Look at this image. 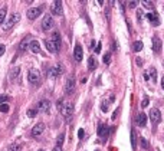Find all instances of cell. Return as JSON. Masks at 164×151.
<instances>
[{
    "mask_svg": "<svg viewBox=\"0 0 164 151\" xmlns=\"http://www.w3.org/2000/svg\"><path fill=\"white\" fill-rule=\"evenodd\" d=\"M75 88H77V82H75V79H74V78H69V79L66 81V84H65V94H66V95L74 94V92H75Z\"/></svg>",
    "mask_w": 164,
    "mask_h": 151,
    "instance_id": "8992f818",
    "label": "cell"
},
{
    "mask_svg": "<svg viewBox=\"0 0 164 151\" xmlns=\"http://www.w3.org/2000/svg\"><path fill=\"white\" fill-rule=\"evenodd\" d=\"M137 17H138L140 20L142 19V13H141V10H138V13H137Z\"/></svg>",
    "mask_w": 164,
    "mask_h": 151,
    "instance_id": "b9f144b4",
    "label": "cell"
},
{
    "mask_svg": "<svg viewBox=\"0 0 164 151\" xmlns=\"http://www.w3.org/2000/svg\"><path fill=\"white\" fill-rule=\"evenodd\" d=\"M29 49L32 51L33 53H39L40 52V45L38 40H32V42L29 43Z\"/></svg>",
    "mask_w": 164,
    "mask_h": 151,
    "instance_id": "ac0fdd59",
    "label": "cell"
},
{
    "mask_svg": "<svg viewBox=\"0 0 164 151\" xmlns=\"http://www.w3.org/2000/svg\"><path fill=\"white\" fill-rule=\"evenodd\" d=\"M0 112H9V105L7 104H1L0 105Z\"/></svg>",
    "mask_w": 164,
    "mask_h": 151,
    "instance_id": "f546056e",
    "label": "cell"
},
{
    "mask_svg": "<svg viewBox=\"0 0 164 151\" xmlns=\"http://www.w3.org/2000/svg\"><path fill=\"white\" fill-rule=\"evenodd\" d=\"M19 75H20V66H14L10 71V74H9V78H10L12 81H14V79L19 78Z\"/></svg>",
    "mask_w": 164,
    "mask_h": 151,
    "instance_id": "e0dca14e",
    "label": "cell"
},
{
    "mask_svg": "<svg viewBox=\"0 0 164 151\" xmlns=\"http://www.w3.org/2000/svg\"><path fill=\"white\" fill-rule=\"evenodd\" d=\"M147 17H148V20L151 22L154 26H158V25H160V19H158V16H157L155 12H148V13H147Z\"/></svg>",
    "mask_w": 164,
    "mask_h": 151,
    "instance_id": "9a60e30c",
    "label": "cell"
},
{
    "mask_svg": "<svg viewBox=\"0 0 164 151\" xmlns=\"http://www.w3.org/2000/svg\"><path fill=\"white\" fill-rule=\"evenodd\" d=\"M20 150H22V147H20L19 142H14V144L9 145V151H20Z\"/></svg>",
    "mask_w": 164,
    "mask_h": 151,
    "instance_id": "4316f807",
    "label": "cell"
},
{
    "mask_svg": "<svg viewBox=\"0 0 164 151\" xmlns=\"http://www.w3.org/2000/svg\"><path fill=\"white\" fill-rule=\"evenodd\" d=\"M55 26V22H53V17L51 14H46L42 20V29L43 30H51L52 27Z\"/></svg>",
    "mask_w": 164,
    "mask_h": 151,
    "instance_id": "277c9868",
    "label": "cell"
},
{
    "mask_svg": "<svg viewBox=\"0 0 164 151\" xmlns=\"http://www.w3.org/2000/svg\"><path fill=\"white\" fill-rule=\"evenodd\" d=\"M137 65H142V61H141V59H137Z\"/></svg>",
    "mask_w": 164,
    "mask_h": 151,
    "instance_id": "ee69618b",
    "label": "cell"
},
{
    "mask_svg": "<svg viewBox=\"0 0 164 151\" xmlns=\"http://www.w3.org/2000/svg\"><path fill=\"white\" fill-rule=\"evenodd\" d=\"M84 135H85V131L81 128L79 131H78V137H79V138H84Z\"/></svg>",
    "mask_w": 164,
    "mask_h": 151,
    "instance_id": "74e56055",
    "label": "cell"
},
{
    "mask_svg": "<svg viewBox=\"0 0 164 151\" xmlns=\"http://www.w3.org/2000/svg\"><path fill=\"white\" fill-rule=\"evenodd\" d=\"M64 137H65V135H64V132L58 135V140H56V144H58V147H62V144H64Z\"/></svg>",
    "mask_w": 164,
    "mask_h": 151,
    "instance_id": "f1b7e54d",
    "label": "cell"
},
{
    "mask_svg": "<svg viewBox=\"0 0 164 151\" xmlns=\"http://www.w3.org/2000/svg\"><path fill=\"white\" fill-rule=\"evenodd\" d=\"M39 81H40V72H39L38 69L32 68V69L29 71V82L35 85V84H39Z\"/></svg>",
    "mask_w": 164,
    "mask_h": 151,
    "instance_id": "5b68a950",
    "label": "cell"
},
{
    "mask_svg": "<svg viewBox=\"0 0 164 151\" xmlns=\"http://www.w3.org/2000/svg\"><path fill=\"white\" fill-rule=\"evenodd\" d=\"M40 151H45V150H40Z\"/></svg>",
    "mask_w": 164,
    "mask_h": 151,
    "instance_id": "bcb514c9",
    "label": "cell"
},
{
    "mask_svg": "<svg viewBox=\"0 0 164 151\" xmlns=\"http://www.w3.org/2000/svg\"><path fill=\"white\" fill-rule=\"evenodd\" d=\"M64 104H65V101H64V99H59V101H58L56 107H58V109H59V111L62 109V107H64Z\"/></svg>",
    "mask_w": 164,
    "mask_h": 151,
    "instance_id": "d6a6232c",
    "label": "cell"
},
{
    "mask_svg": "<svg viewBox=\"0 0 164 151\" xmlns=\"http://www.w3.org/2000/svg\"><path fill=\"white\" fill-rule=\"evenodd\" d=\"M51 12H52V14H55V16H62V14H64L62 1H61V0H55L53 3H52V6H51Z\"/></svg>",
    "mask_w": 164,
    "mask_h": 151,
    "instance_id": "3957f363",
    "label": "cell"
},
{
    "mask_svg": "<svg viewBox=\"0 0 164 151\" xmlns=\"http://www.w3.org/2000/svg\"><path fill=\"white\" fill-rule=\"evenodd\" d=\"M101 109H102L104 112H107V111H108V105H102V107H101Z\"/></svg>",
    "mask_w": 164,
    "mask_h": 151,
    "instance_id": "60d3db41",
    "label": "cell"
},
{
    "mask_svg": "<svg viewBox=\"0 0 164 151\" xmlns=\"http://www.w3.org/2000/svg\"><path fill=\"white\" fill-rule=\"evenodd\" d=\"M161 88H163V89H164V78H163V79H161Z\"/></svg>",
    "mask_w": 164,
    "mask_h": 151,
    "instance_id": "f6af8a7d",
    "label": "cell"
},
{
    "mask_svg": "<svg viewBox=\"0 0 164 151\" xmlns=\"http://www.w3.org/2000/svg\"><path fill=\"white\" fill-rule=\"evenodd\" d=\"M26 49H29V43L22 42V45H20V51H26Z\"/></svg>",
    "mask_w": 164,
    "mask_h": 151,
    "instance_id": "e575fe53",
    "label": "cell"
},
{
    "mask_svg": "<svg viewBox=\"0 0 164 151\" xmlns=\"http://www.w3.org/2000/svg\"><path fill=\"white\" fill-rule=\"evenodd\" d=\"M19 20H20V13H14V14L10 16V17L7 19V22L3 25V30H10L12 27H13Z\"/></svg>",
    "mask_w": 164,
    "mask_h": 151,
    "instance_id": "7a4b0ae2",
    "label": "cell"
},
{
    "mask_svg": "<svg viewBox=\"0 0 164 151\" xmlns=\"http://www.w3.org/2000/svg\"><path fill=\"white\" fill-rule=\"evenodd\" d=\"M61 112H62V115H64L66 122H69L71 118H72V115H74V104L72 102H65L62 109H61Z\"/></svg>",
    "mask_w": 164,
    "mask_h": 151,
    "instance_id": "6da1fadb",
    "label": "cell"
},
{
    "mask_svg": "<svg viewBox=\"0 0 164 151\" xmlns=\"http://www.w3.org/2000/svg\"><path fill=\"white\" fill-rule=\"evenodd\" d=\"M153 51L155 52V53H158L160 51H161V46H163V43H161V40H160V38L158 36H153Z\"/></svg>",
    "mask_w": 164,
    "mask_h": 151,
    "instance_id": "5bb4252c",
    "label": "cell"
},
{
    "mask_svg": "<svg viewBox=\"0 0 164 151\" xmlns=\"http://www.w3.org/2000/svg\"><path fill=\"white\" fill-rule=\"evenodd\" d=\"M45 124L43 122H39V124H36L35 127H33V129H32V135L33 137H39V135H42L43 134V131H45Z\"/></svg>",
    "mask_w": 164,
    "mask_h": 151,
    "instance_id": "7c38bea8",
    "label": "cell"
},
{
    "mask_svg": "<svg viewBox=\"0 0 164 151\" xmlns=\"http://www.w3.org/2000/svg\"><path fill=\"white\" fill-rule=\"evenodd\" d=\"M49 109H51V102L48 101V99H42V101H39V104H38V112H49Z\"/></svg>",
    "mask_w": 164,
    "mask_h": 151,
    "instance_id": "52a82bcc",
    "label": "cell"
},
{
    "mask_svg": "<svg viewBox=\"0 0 164 151\" xmlns=\"http://www.w3.org/2000/svg\"><path fill=\"white\" fill-rule=\"evenodd\" d=\"M148 102H150L148 97H144V99H142V102H141V107L142 108H147V107H148Z\"/></svg>",
    "mask_w": 164,
    "mask_h": 151,
    "instance_id": "4dcf8cb0",
    "label": "cell"
},
{
    "mask_svg": "<svg viewBox=\"0 0 164 151\" xmlns=\"http://www.w3.org/2000/svg\"><path fill=\"white\" fill-rule=\"evenodd\" d=\"M74 58H75L77 62H81L82 58H84V51H82V46H81L79 43L75 45V49H74Z\"/></svg>",
    "mask_w": 164,
    "mask_h": 151,
    "instance_id": "8fae6325",
    "label": "cell"
},
{
    "mask_svg": "<svg viewBox=\"0 0 164 151\" xmlns=\"http://www.w3.org/2000/svg\"><path fill=\"white\" fill-rule=\"evenodd\" d=\"M137 124H138L140 127H145V125H147V115H145L144 112H140V114L137 115Z\"/></svg>",
    "mask_w": 164,
    "mask_h": 151,
    "instance_id": "2e32d148",
    "label": "cell"
},
{
    "mask_svg": "<svg viewBox=\"0 0 164 151\" xmlns=\"http://www.w3.org/2000/svg\"><path fill=\"white\" fill-rule=\"evenodd\" d=\"M150 121H151V124H158L161 121V112L157 108L151 109V112H150Z\"/></svg>",
    "mask_w": 164,
    "mask_h": 151,
    "instance_id": "ba28073f",
    "label": "cell"
},
{
    "mask_svg": "<svg viewBox=\"0 0 164 151\" xmlns=\"http://www.w3.org/2000/svg\"><path fill=\"white\" fill-rule=\"evenodd\" d=\"M140 145H141L142 150H147V148H148V141H147V138L140 137Z\"/></svg>",
    "mask_w": 164,
    "mask_h": 151,
    "instance_id": "484cf974",
    "label": "cell"
},
{
    "mask_svg": "<svg viewBox=\"0 0 164 151\" xmlns=\"http://www.w3.org/2000/svg\"><path fill=\"white\" fill-rule=\"evenodd\" d=\"M53 151H62V148H61V147H58V145H56V147H55V148H53Z\"/></svg>",
    "mask_w": 164,
    "mask_h": 151,
    "instance_id": "7bdbcfd3",
    "label": "cell"
},
{
    "mask_svg": "<svg viewBox=\"0 0 164 151\" xmlns=\"http://www.w3.org/2000/svg\"><path fill=\"white\" fill-rule=\"evenodd\" d=\"M98 135L99 137H104V135H107V125H104V124H101L98 127Z\"/></svg>",
    "mask_w": 164,
    "mask_h": 151,
    "instance_id": "603a6c76",
    "label": "cell"
},
{
    "mask_svg": "<svg viewBox=\"0 0 164 151\" xmlns=\"http://www.w3.org/2000/svg\"><path fill=\"white\" fill-rule=\"evenodd\" d=\"M141 49H142V42H140V40L134 42V45H132V51L134 52H140Z\"/></svg>",
    "mask_w": 164,
    "mask_h": 151,
    "instance_id": "cb8c5ba5",
    "label": "cell"
},
{
    "mask_svg": "<svg viewBox=\"0 0 164 151\" xmlns=\"http://www.w3.org/2000/svg\"><path fill=\"white\" fill-rule=\"evenodd\" d=\"M6 10H7V9H6V6L0 9V23H3L4 17H6Z\"/></svg>",
    "mask_w": 164,
    "mask_h": 151,
    "instance_id": "83f0119b",
    "label": "cell"
},
{
    "mask_svg": "<svg viewBox=\"0 0 164 151\" xmlns=\"http://www.w3.org/2000/svg\"><path fill=\"white\" fill-rule=\"evenodd\" d=\"M137 4H138L137 1H130V3H128V7H130V9H135Z\"/></svg>",
    "mask_w": 164,
    "mask_h": 151,
    "instance_id": "d590c367",
    "label": "cell"
},
{
    "mask_svg": "<svg viewBox=\"0 0 164 151\" xmlns=\"http://www.w3.org/2000/svg\"><path fill=\"white\" fill-rule=\"evenodd\" d=\"M45 46H46V49H48L51 53H56V52H58V49L55 48V45L51 42L49 39H46V40H45Z\"/></svg>",
    "mask_w": 164,
    "mask_h": 151,
    "instance_id": "d6986e66",
    "label": "cell"
},
{
    "mask_svg": "<svg viewBox=\"0 0 164 151\" xmlns=\"http://www.w3.org/2000/svg\"><path fill=\"white\" fill-rule=\"evenodd\" d=\"M40 13H42V7H32V9L27 10V19L35 20L36 17L40 16Z\"/></svg>",
    "mask_w": 164,
    "mask_h": 151,
    "instance_id": "9c48e42d",
    "label": "cell"
},
{
    "mask_svg": "<svg viewBox=\"0 0 164 151\" xmlns=\"http://www.w3.org/2000/svg\"><path fill=\"white\" fill-rule=\"evenodd\" d=\"M64 72V66L61 64H56L55 66H52L51 69H49V72H48V75L49 76H58V75H61Z\"/></svg>",
    "mask_w": 164,
    "mask_h": 151,
    "instance_id": "30bf717a",
    "label": "cell"
},
{
    "mask_svg": "<svg viewBox=\"0 0 164 151\" xmlns=\"http://www.w3.org/2000/svg\"><path fill=\"white\" fill-rule=\"evenodd\" d=\"M131 148L135 150L137 148V135H135V131L131 129Z\"/></svg>",
    "mask_w": 164,
    "mask_h": 151,
    "instance_id": "7402d4cb",
    "label": "cell"
},
{
    "mask_svg": "<svg viewBox=\"0 0 164 151\" xmlns=\"http://www.w3.org/2000/svg\"><path fill=\"white\" fill-rule=\"evenodd\" d=\"M109 61H111V53H107L105 56H104V64H109Z\"/></svg>",
    "mask_w": 164,
    "mask_h": 151,
    "instance_id": "836d02e7",
    "label": "cell"
},
{
    "mask_svg": "<svg viewBox=\"0 0 164 151\" xmlns=\"http://www.w3.org/2000/svg\"><path fill=\"white\" fill-rule=\"evenodd\" d=\"M27 115H29L30 118H33V117L36 115V111H35V109H29V111H27Z\"/></svg>",
    "mask_w": 164,
    "mask_h": 151,
    "instance_id": "8d00e7d4",
    "label": "cell"
},
{
    "mask_svg": "<svg viewBox=\"0 0 164 151\" xmlns=\"http://www.w3.org/2000/svg\"><path fill=\"white\" fill-rule=\"evenodd\" d=\"M150 81H151L153 84L157 82V69H155V68H151V69H150Z\"/></svg>",
    "mask_w": 164,
    "mask_h": 151,
    "instance_id": "44dd1931",
    "label": "cell"
},
{
    "mask_svg": "<svg viewBox=\"0 0 164 151\" xmlns=\"http://www.w3.org/2000/svg\"><path fill=\"white\" fill-rule=\"evenodd\" d=\"M51 42L55 45V48L59 51V48H61V35H59V32H53L52 33V36H51V39H49Z\"/></svg>",
    "mask_w": 164,
    "mask_h": 151,
    "instance_id": "4fadbf2b",
    "label": "cell"
},
{
    "mask_svg": "<svg viewBox=\"0 0 164 151\" xmlns=\"http://www.w3.org/2000/svg\"><path fill=\"white\" fill-rule=\"evenodd\" d=\"M95 66H97V61H95L94 56H91V58L88 59V69H89V71H94Z\"/></svg>",
    "mask_w": 164,
    "mask_h": 151,
    "instance_id": "ffe728a7",
    "label": "cell"
},
{
    "mask_svg": "<svg viewBox=\"0 0 164 151\" xmlns=\"http://www.w3.org/2000/svg\"><path fill=\"white\" fill-rule=\"evenodd\" d=\"M9 99H10V98L7 97V95H0V105H1V104H4V102H7Z\"/></svg>",
    "mask_w": 164,
    "mask_h": 151,
    "instance_id": "1f68e13d",
    "label": "cell"
},
{
    "mask_svg": "<svg viewBox=\"0 0 164 151\" xmlns=\"http://www.w3.org/2000/svg\"><path fill=\"white\" fill-rule=\"evenodd\" d=\"M95 52H97V53H99V52H101V43H98V45H97V48H95Z\"/></svg>",
    "mask_w": 164,
    "mask_h": 151,
    "instance_id": "ab89813d",
    "label": "cell"
},
{
    "mask_svg": "<svg viewBox=\"0 0 164 151\" xmlns=\"http://www.w3.org/2000/svg\"><path fill=\"white\" fill-rule=\"evenodd\" d=\"M141 4L144 6V7H145V9H148L150 12H151V10L154 9V4L151 3V1H148V0H142V1H141Z\"/></svg>",
    "mask_w": 164,
    "mask_h": 151,
    "instance_id": "d4e9b609",
    "label": "cell"
},
{
    "mask_svg": "<svg viewBox=\"0 0 164 151\" xmlns=\"http://www.w3.org/2000/svg\"><path fill=\"white\" fill-rule=\"evenodd\" d=\"M4 52H6V46H4V45H0V56L4 53Z\"/></svg>",
    "mask_w": 164,
    "mask_h": 151,
    "instance_id": "f35d334b",
    "label": "cell"
}]
</instances>
